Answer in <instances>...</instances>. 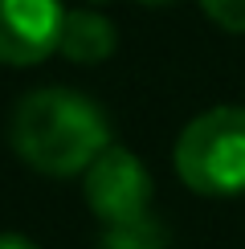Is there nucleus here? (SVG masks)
<instances>
[{"label": "nucleus", "mask_w": 245, "mask_h": 249, "mask_svg": "<svg viewBox=\"0 0 245 249\" xmlns=\"http://www.w3.org/2000/svg\"><path fill=\"white\" fill-rule=\"evenodd\" d=\"M8 147L41 176L70 180L110 147V123L94 98L66 86L33 90L8 119Z\"/></svg>", "instance_id": "nucleus-1"}, {"label": "nucleus", "mask_w": 245, "mask_h": 249, "mask_svg": "<svg viewBox=\"0 0 245 249\" xmlns=\"http://www.w3.org/2000/svg\"><path fill=\"white\" fill-rule=\"evenodd\" d=\"M176 176L196 196H241L245 192V110L212 107L180 131L172 151Z\"/></svg>", "instance_id": "nucleus-2"}, {"label": "nucleus", "mask_w": 245, "mask_h": 249, "mask_svg": "<svg viewBox=\"0 0 245 249\" xmlns=\"http://www.w3.org/2000/svg\"><path fill=\"white\" fill-rule=\"evenodd\" d=\"M82 192H86L90 213L98 216L102 229L115 225H135L143 216H151V172L143 168L135 151L110 143L82 176Z\"/></svg>", "instance_id": "nucleus-3"}, {"label": "nucleus", "mask_w": 245, "mask_h": 249, "mask_svg": "<svg viewBox=\"0 0 245 249\" xmlns=\"http://www.w3.org/2000/svg\"><path fill=\"white\" fill-rule=\"evenodd\" d=\"M61 0H0V66H37L61 45Z\"/></svg>", "instance_id": "nucleus-4"}, {"label": "nucleus", "mask_w": 245, "mask_h": 249, "mask_svg": "<svg viewBox=\"0 0 245 249\" xmlns=\"http://www.w3.org/2000/svg\"><path fill=\"white\" fill-rule=\"evenodd\" d=\"M115 45H119V29L102 13H94V8L66 13L61 45H57V53L66 61H74V66H98V61H106L115 53Z\"/></svg>", "instance_id": "nucleus-5"}, {"label": "nucleus", "mask_w": 245, "mask_h": 249, "mask_svg": "<svg viewBox=\"0 0 245 249\" xmlns=\"http://www.w3.org/2000/svg\"><path fill=\"white\" fill-rule=\"evenodd\" d=\"M98 249H168V233L156 216H143L135 225H115L98 233Z\"/></svg>", "instance_id": "nucleus-6"}, {"label": "nucleus", "mask_w": 245, "mask_h": 249, "mask_svg": "<svg viewBox=\"0 0 245 249\" xmlns=\"http://www.w3.org/2000/svg\"><path fill=\"white\" fill-rule=\"evenodd\" d=\"M200 8L212 25L229 29V33H245V0H200Z\"/></svg>", "instance_id": "nucleus-7"}, {"label": "nucleus", "mask_w": 245, "mask_h": 249, "mask_svg": "<svg viewBox=\"0 0 245 249\" xmlns=\"http://www.w3.org/2000/svg\"><path fill=\"white\" fill-rule=\"evenodd\" d=\"M0 249H37V245L20 233H0Z\"/></svg>", "instance_id": "nucleus-8"}, {"label": "nucleus", "mask_w": 245, "mask_h": 249, "mask_svg": "<svg viewBox=\"0 0 245 249\" xmlns=\"http://www.w3.org/2000/svg\"><path fill=\"white\" fill-rule=\"evenodd\" d=\"M139 4H156V8H163V4H176V0H139Z\"/></svg>", "instance_id": "nucleus-9"}, {"label": "nucleus", "mask_w": 245, "mask_h": 249, "mask_svg": "<svg viewBox=\"0 0 245 249\" xmlns=\"http://www.w3.org/2000/svg\"><path fill=\"white\" fill-rule=\"evenodd\" d=\"M90 4H102V0H90Z\"/></svg>", "instance_id": "nucleus-10"}]
</instances>
